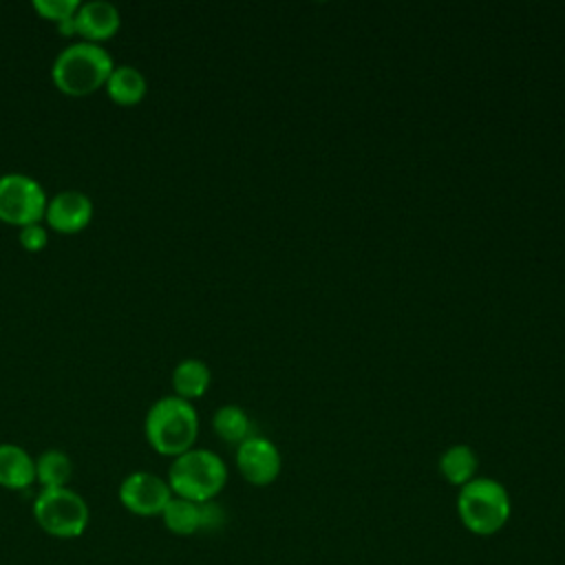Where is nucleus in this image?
I'll return each mask as SVG.
<instances>
[{"mask_svg": "<svg viewBox=\"0 0 565 565\" xmlns=\"http://www.w3.org/2000/svg\"><path fill=\"white\" fill-rule=\"evenodd\" d=\"M143 433L148 444L168 457H177L190 448H194L199 435V413L192 402L179 395H163L150 404Z\"/></svg>", "mask_w": 565, "mask_h": 565, "instance_id": "1", "label": "nucleus"}, {"mask_svg": "<svg viewBox=\"0 0 565 565\" xmlns=\"http://www.w3.org/2000/svg\"><path fill=\"white\" fill-rule=\"evenodd\" d=\"M113 68V55L102 44L79 40L71 42L55 55L51 77L62 93L82 97L104 86Z\"/></svg>", "mask_w": 565, "mask_h": 565, "instance_id": "2", "label": "nucleus"}, {"mask_svg": "<svg viewBox=\"0 0 565 565\" xmlns=\"http://www.w3.org/2000/svg\"><path fill=\"white\" fill-rule=\"evenodd\" d=\"M166 481L174 497L205 503L225 488L227 466L214 450L194 446L172 459Z\"/></svg>", "mask_w": 565, "mask_h": 565, "instance_id": "3", "label": "nucleus"}, {"mask_svg": "<svg viewBox=\"0 0 565 565\" xmlns=\"http://www.w3.org/2000/svg\"><path fill=\"white\" fill-rule=\"evenodd\" d=\"M512 501L505 486L492 477H475L459 488L457 516L477 536H492L505 527Z\"/></svg>", "mask_w": 565, "mask_h": 565, "instance_id": "4", "label": "nucleus"}, {"mask_svg": "<svg viewBox=\"0 0 565 565\" xmlns=\"http://www.w3.org/2000/svg\"><path fill=\"white\" fill-rule=\"evenodd\" d=\"M35 523L55 539H77L90 521L88 503L82 494L66 488H40L33 499Z\"/></svg>", "mask_w": 565, "mask_h": 565, "instance_id": "5", "label": "nucleus"}, {"mask_svg": "<svg viewBox=\"0 0 565 565\" xmlns=\"http://www.w3.org/2000/svg\"><path fill=\"white\" fill-rule=\"evenodd\" d=\"M46 192L40 181L24 172L0 174V218L11 225L40 223L46 212Z\"/></svg>", "mask_w": 565, "mask_h": 565, "instance_id": "6", "label": "nucleus"}, {"mask_svg": "<svg viewBox=\"0 0 565 565\" xmlns=\"http://www.w3.org/2000/svg\"><path fill=\"white\" fill-rule=\"evenodd\" d=\"M117 497L119 503L137 516H161L174 494L163 477L148 470H135L124 477Z\"/></svg>", "mask_w": 565, "mask_h": 565, "instance_id": "7", "label": "nucleus"}, {"mask_svg": "<svg viewBox=\"0 0 565 565\" xmlns=\"http://www.w3.org/2000/svg\"><path fill=\"white\" fill-rule=\"evenodd\" d=\"M236 468L247 483L265 488L278 479L282 457L271 439L263 435H249L236 446Z\"/></svg>", "mask_w": 565, "mask_h": 565, "instance_id": "8", "label": "nucleus"}, {"mask_svg": "<svg viewBox=\"0 0 565 565\" xmlns=\"http://www.w3.org/2000/svg\"><path fill=\"white\" fill-rule=\"evenodd\" d=\"M44 218L55 232H79L93 218V201L82 190H62L53 194V199H49Z\"/></svg>", "mask_w": 565, "mask_h": 565, "instance_id": "9", "label": "nucleus"}, {"mask_svg": "<svg viewBox=\"0 0 565 565\" xmlns=\"http://www.w3.org/2000/svg\"><path fill=\"white\" fill-rule=\"evenodd\" d=\"M121 24L119 9L108 0L79 2L75 13V31L86 40L99 44L108 40Z\"/></svg>", "mask_w": 565, "mask_h": 565, "instance_id": "10", "label": "nucleus"}, {"mask_svg": "<svg viewBox=\"0 0 565 565\" xmlns=\"http://www.w3.org/2000/svg\"><path fill=\"white\" fill-rule=\"evenodd\" d=\"M35 481V459L18 444H0V486L7 490H26Z\"/></svg>", "mask_w": 565, "mask_h": 565, "instance_id": "11", "label": "nucleus"}, {"mask_svg": "<svg viewBox=\"0 0 565 565\" xmlns=\"http://www.w3.org/2000/svg\"><path fill=\"white\" fill-rule=\"evenodd\" d=\"M479 457L468 444H452L439 455V472L450 486H466L477 477Z\"/></svg>", "mask_w": 565, "mask_h": 565, "instance_id": "12", "label": "nucleus"}, {"mask_svg": "<svg viewBox=\"0 0 565 565\" xmlns=\"http://www.w3.org/2000/svg\"><path fill=\"white\" fill-rule=\"evenodd\" d=\"M212 382V371L201 358H185L172 371V388L174 395L183 399H196L205 395Z\"/></svg>", "mask_w": 565, "mask_h": 565, "instance_id": "13", "label": "nucleus"}, {"mask_svg": "<svg viewBox=\"0 0 565 565\" xmlns=\"http://www.w3.org/2000/svg\"><path fill=\"white\" fill-rule=\"evenodd\" d=\"M104 86H106L110 99H115L117 104H124V106L137 104L146 95V88H148L143 73L132 64H115V68L110 71Z\"/></svg>", "mask_w": 565, "mask_h": 565, "instance_id": "14", "label": "nucleus"}, {"mask_svg": "<svg viewBox=\"0 0 565 565\" xmlns=\"http://www.w3.org/2000/svg\"><path fill=\"white\" fill-rule=\"evenodd\" d=\"M73 477V461L64 450L49 448L35 459V481L42 488H66Z\"/></svg>", "mask_w": 565, "mask_h": 565, "instance_id": "15", "label": "nucleus"}, {"mask_svg": "<svg viewBox=\"0 0 565 565\" xmlns=\"http://www.w3.org/2000/svg\"><path fill=\"white\" fill-rule=\"evenodd\" d=\"M161 521L172 534L192 536L201 532V503L172 497L161 512Z\"/></svg>", "mask_w": 565, "mask_h": 565, "instance_id": "16", "label": "nucleus"}, {"mask_svg": "<svg viewBox=\"0 0 565 565\" xmlns=\"http://www.w3.org/2000/svg\"><path fill=\"white\" fill-rule=\"evenodd\" d=\"M212 428L214 433L227 441V444H241L243 439H247L252 433V422H249V415L236 406V404H223L214 411V417H212Z\"/></svg>", "mask_w": 565, "mask_h": 565, "instance_id": "17", "label": "nucleus"}, {"mask_svg": "<svg viewBox=\"0 0 565 565\" xmlns=\"http://www.w3.org/2000/svg\"><path fill=\"white\" fill-rule=\"evenodd\" d=\"M31 7L46 20L53 22H64L77 13L79 0H33Z\"/></svg>", "mask_w": 565, "mask_h": 565, "instance_id": "18", "label": "nucleus"}, {"mask_svg": "<svg viewBox=\"0 0 565 565\" xmlns=\"http://www.w3.org/2000/svg\"><path fill=\"white\" fill-rule=\"evenodd\" d=\"M18 238H20L24 249L40 252L49 243V232H46V227L42 223H29V225L20 227Z\"/></svg>", "mask_w": 565, "mask_h": 565, "instance_id": "19", "label": "nucleus"}, {"mask_svg": "<svg viewBox=\"0 0 565 565\" xmlns=\"http://www.w3.org/2000/svg\"><path fill=\"white\" fill-rule=\"evenodd\" d=\"M225 523V510L214 501L201 503V532H216Z\"/></svg>", "mask_w": 565, "mask_h": 565, "instance_id": "20", "label": "nucleus"}, {"mask_svg": "<svg viewBox=\"0 0 565 565\" xmlns=\"http://www.w3.org/2000/svg\"><path fill=\"white\" fill-rule=\"evenodd\" d=\"M57 29H60L62 33H66V35L77 33V31H75V15H73V18H68V20H64V22H60V24H57Z\"/></svg>", "mask_w": 565, "mask_h": 565, "instance_id": "21", "label": "nucleus"}]
</instances>
